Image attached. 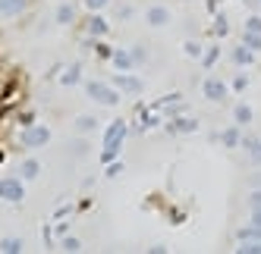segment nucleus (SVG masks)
I'll return each mask as SVG.
<instances>
[{"label": "nucleus", "mask_w": 261, "mask_h": 254, "mask_svg": "<svg viewBox=\"0 0 261 254\" xmlns=\"http://www.w3.org/2000/svg\"><path fill=\"white\" fill-rule=\"evenodd\" d=\"M126 129H129L126 119H114V122L107 125V132H104V144H101V148H104V151H101V163H104V167H107L110 160H117V157H120L123 141H126Z\"/></svg>", "instance_id": "f257e3e1"}, {"label": "nucleus", "mask_w": 261, "mask_h": 254, "mask_svg": "<svg viewBox=\"0 0 261 254\" xmlns=\"http://www.w3.org/2000/svg\"><path fill=\"white\" fill-rule=\"evenodd\" d=\"M85 91H88L91 101H98L104 107H117L120 104V91H117V88H110V85H104V82H88Z\"/></svg>", "instance_id": "f03ea898"}, {"label": "nucleus", "mask_w": 261, "mask_h": 254, "mask_svg": "<svg viewBox=\"0 0 261 254\" xmlns=\"http://www.w3.org/2000/svg\"><path fill=\"white\" fill-rule=\"evenodd\" d=\"M25 198V185L19 176H4L0 179V201H10V204H19Z\"/></svg>", "instance_id": "7ed1b4c3"}, {"label": "nucleus", "mask_w": 261, "mask_h": 254, "mask_svg": "<svg viewBox=\"0 0 261 254\" xmlns=\"http://www.w3.org/2000/svg\"><path fill=\"white\" fill-rule=\"evenodd\" d=\"M19 141L25 144V148H44V144L50 141V129H47V125L32 122V125H25V129H22Z\"/></svg>", "instance_id": "20e7f679"}, {"label": "nucleus", "mask_w": 261, "mask_h": 254, "mask_svg": "<svg viewBox=\"0 0 261 254\" xmlns=\"http://www.w3.org/2000/svg\"><path fill=\"white\" fill-rule=\"evenodd\" d=\"M114 88L117 91H123V94H142V79H136L133 72H117L114 76Z\"/></svg>", "instance_id": "39448f33"}, {"label": "nucleus", "mask_w": 261, "mask_h": 254, "mask_svg": "<svg viewBox=\"0 0 261 254\" xmlns=\"http://www.w3.org/2000/svg\"><path fill=\"white\" fill-rule=\"evenodd\" d=\"M201 94L208 98V101H214V104H220L223 98H227V85H223L220 79H204V85H201Z\"/></svg>", "instance_id": "423d86ee"}, {"label": "nucleus", "mask_w": 261, "mask_h": 254, "mask_svg": "<svg viewBox=\"0 0 261 254\" xmlns=\"http://www.w3.org/2000/svg\"><path fill=\"white\" fill-rule=\"evenodd\" d=\"M198 129V122L192 116H173L170 122H167V132H173V135H189Z\"/></svg>", "instance_id": "0eeeda50"}, {"label": "nucleus", "mask_w": 261, "mask_h": 254, "mask_svg": "<svg viewBox=\"0 0 261 254\" xmlns=\"http://www.w3.org/2000/svg\"><path fill=\"white\" fill-rule=\"evenodd\" d=\"M145 19H148V25H154V28H164L167 22H170V10H167V7H148Z\"/></svg>", "instance_id": "6e6552de"}, {"label": "nucleus", "mask_w": 261, "mask_h": 254, "mask_svg": "<svg viewBox=\"0 0 261 254\" xmlns=\"http://www.w3.org/2000/svg\"><path fill=\"white\" fill-rule=\"evenodd\" d=\"M110 63H114L120 72H133V66H136V60H133V50H114L110 53Z\"/></svg>", "instance_id": "1a4fd4ad"}, {"label": "nucleus", "mask_w": 261, "mask_h": 254, "mask_svg": "<svg viewBox=\"0 0 261 254\" xmlns=\"http://www.w3.org/2000/svg\"><path fill=\"white\" fill-rule=\"evenodd\" d=\"M38 173H41V163L35 160V157H29V160H22V163H19V179H25V182L38 179Z\"/></svg>", "instance_id": "9d476101"}, {"label": "nucleus", "mask_w": 261, "mask_h": 254, "mask_svg": "<svg viewBox=\"0 0 261 254\" xmlns=\"http://www.w3.org/2000/svg\"><path fill=\"white\" fill-rule=\"evenodd\" d=\"M233 63H236V66H252V63H255V50L246 47V44L233 47Z\"/></svg>", "instance_id": "9b49d317"}, {"label": "nucleus", "mask_w": 261, "mask_h": 254, "mask_svg": "<svg viewBox=\"0 0 261 254\" xmlns=\"http://www.w3.org/2000/svg\"><path fill=\"white\" fill-rule=\"evenodd\" d=\"M25 10V0H0V16H19Z\"/></svg>", "instance_id": "f8f14e48"}, {"label": "nucleus", "mask_w": 261, "mask_h": 254, "mask_svg": "<svg viewBox=\"0 0 261 254\" xmlns=\"http://www.w3.org/2000/svg\"><path fill=\"white\" fill-rule=\"evenodd\" d=\"M72 19H76V10H72L69 4H60L57 13H54V22H60V25H69Z\"/></svg>", "instance_id": "ddd939ff"}, {"label": "nucleus", "mask_w": 261, "mask_h": 254, "mask_svg": "<svg viewBox=\"0 0 261 254\" xmlns=\"http://www.w3.org/2000/svg\"><path fill=\"white\" fill-rule=\"evenodd\" d=\"M88 35H95V38H104L107 35V19L104 16H91L88 19Z\"/></svg>", "instance_id": "4468645a"}, {"label": "nucleus", "mask_w": 261, "mask_h": 254, "mask_svg": "<svg viewBox=\"0 0 261 254\" xmlns=\"http://www.w3.org/2000/svg\"><path fill=\"white\" fill-rule=\"evenodd\" d=\"M79 79H82V66L76 63V66H69L63 76H60V85H66V88H72V85H79Z\"/></svg>", "instance_id": "2eb2a0df"}, {"label": "nucleus", "mask_w": 261, "mask_h": 254, "mask_svg": "<svg viewBox=\"0 0 261 254\" xmlns=\"http://www.w3.org/2000/svg\"><path fill=\"white\" fill-rule=\"evenodd\" d=\"M233 119H236V125H249V122H252V107H249V104H236Z\"/></svg>", "instance_id": "dca6fc26"}, {"label": "nucleus", "mask_w": 261, "mask_h": 254, "mask_svg": "<svg viewBox=\"0 0 261 254\" xmlns=\"http://www.w3.org/2000/svg\"><path fill=\"white\" fill-rule=\"evenodd\" d=\"M236 251L239 254H261V239H242Z\"/></svg>", "instance_id": "f3484780"}, {"label": "nucleus", "mask_w": 261, "mask_h": 254, "mask_svg": "<svg viewBox=\"0 0 261 254\" xmlns=\"http://www.w3.org/2000/svg\"><path fill=\"white\" fill-rule=\"evenodd\" d=\"M0 251L19 254V251H25V242H22V239H4V242H0Z\"/></svg>", "instance_id": "a211bd4d"}, {"label": "nucleus", "mask_w": 261, "mask_h": 254, "mask_svg": "<svg viewBox=\"0 0 261 254\" xmlns=\"http://www.w3.org/2000/svg\"><path fill=\"white\" fill-rule=\"evenodd\" d=\"M242 144H246V151H249L252 163H261V141H258V138H246Z\"/></svg>", "instance_id": "6ab92c4d"}, {"label": "nucleus", "mask_w": 261, "mask_h": 254, "mask_svg": "<svg viewBox=\"0 0 261 254\" xmlns=\"http://www.w3.org/2000/svg\"><path fill=\"white\" fill-rule=\"evenodd\" d=\"M236 239H239V242H242V239H261V226H255V223H252V226H242V229L236 232Z\"/></svg>", "instance_id": "aec40b11"}, {"label": "nucleus", "mask_w": 261, "mask_h": 254, "mask_svg": "<svg viewBox=\"0 0 261 254\" xmlns=\"http://www.w3.org/2000/svg\"><path fill=\"white\" fill-rule=\"evenodd\" d=\"M220 141H223V144H227V148H236V144L242 141V138H239V129H236V125H233V129H227V132H223V135H220Z\"/></svg>", "instance_id": "412c9836"}, {"label": "nucleus", "mask_w": 261, "mask_h": 254, "mask_svg": "<svg viewBox=\"0 0 261 254\" xmlns=\"http://www.w3.org/2000/svg\"><path fill=\"white\" fill-rule=\"evenodd\" d=\"M242 44L252 47V50H261V35L258 31H246V35H242Z\"/></svg>", "instance_id": "4be33fe9"}, {"label": "nucleus", "mask_w": 261, "mask_h": 254, "mask_svg": "<svg viewBox=\"0 0 261 254\" xmlns=\"http://www.w3.org/2000/svg\"><path fill=\"white\" fill-rule=\"evenodd\" d=\"M95 125H98L95 116H79V119H76V129H79V132H91Z\"/></svg>", "instance_id": "5701e85b"}, {"label": "nucleus", "mask_w": 261, "mask_h": 254, "mask_svg": "<svg viewBox=\"0 0 261 254\" xmlns=\"http://www.w3.org/2000/svg\"><path fill=\"white\" fill-rule=\"evenodd\" d=\"M120 173H123V163H120V160H110V163H107V179H114V176H120Z\"/></svg>", "instance_id": "b1692460"}, {"label": "nucleus", "mask_w": 261, "mask_h": 254, "mask_svg": "<svg viewBox=\"0 0 261 254\" xmlns=\"http://www.w3.org/2000/svg\"><path fill=\"white\" fill-rule=\"evenodd\" d=\"M217 57H220V50H217V47H208V53H204V69H211Z\"/></svg>", "instance_id": "393cba45"}, {"label": "nucleus", "mask_w": 261, "mask_h": 254, "mask_svg": "<svg viewBox=\"0 0 261 254\" xmlns=\"http://www.w3.org/2000/svg\"><path fill=\"white\" fill-rule=\"evenodd\" d=\"M230 31V22L223 19V16H217V22H214V35H227Z\"/></svg>", "instance_id": "a878e982"}, {"label": "nucleus", "mask_w": 261, "mask_h": 254, "mask_svg": "<svg viewBox=\"0 0 261 254\" xmlns=\"http://www.w3.org/2000/svg\"><path fill=\"white\" fill-rule=\"evenodd\" d=\"M249 207H252V210H261V188H255V192L249 195Z\"/></svg>", "instance_id": "bb28decb"}, {"label": "nucleus", "mask_w": 261, "mask_h": 254, "mask_svg": "<svg viewBox=\"0 0 261 254\" xmlns=\"http://www.w3.org/2000/svg\"><path fill=\"white\" fill-rule=\"evenodd\" d=\"M186 53H189V57H201V44L198 41H186Z\"/></svg>", "instance_id": "cd10ccee"}, {"label": "nucleus", "mask_w": 261, "mask_h": 254, "mask_svg": "<svg viewBox=\"0 0 261 254\" xmlns=\"http://www.w3.org/2000/svg\"><path fill=\"white\" fill-rule=\"evenodd\" d=\"M246 31H258L261 35V16H252V19L246 22Z\"/></svg>", "instance_id": "c85d7f7f"}, {"label": "nucleus", "mask_w": 261, "mask_h": 254, "mask_svg": "<svg viewBox=\"0 0 261 254\" xmlns=\"http://www.w3.org/2000/svg\"><path fill=\"white\" fill-rule=\"evenodd\" d=\"M107 4H110V0H85V7H88V10H95V13H98V10H104Z\"/></svg>", "instance_id": "c756f323"}, {"label": "nucleus", "mask_w": 261, "mask_h": 254, "mask_svg": "<svg viewBox=\"0 0 261 254\" xmlns=\"http://www.w3.org/2000/svg\"><path fill=\"white\" fill-rule=\"evenodd\" d=\"M79 248H82L79 239H63V251H79Z\"/></svg>", "instance_id": "7c9ffc66"}, {"label": "nucleus", "mask_w": 261, "mask_h": 254, "mask_svg": "<svg viewBox=\"0 0 261 254\" xmlns=\"http://www.w3.org/2000/svg\"><path fill=\"white\" fill-rule=\"evenodd\" d=\"M246 85H249V76H236V79H233V88H236V91H246Z\"/></svg>", "instance_id": "2f4dec72"}, {"label": "nucleus", "mask_w": 261, "mask_h": 254, "mask_svg": "<svg viewBox=\"0 0 261 254\" xmlns=\"http://www.w3.org/2000/svg\"><path fill=\"white\" fill-rule=\"evenodd\" d=\"M95 50H98V57H101V60H110V53H114V50H110L107 44H98Z\"/></svg>", "instance_id": "473e14b6"}, {"label": "nucleus", "mask_w": 261, "mask_h": 254, "mask_svg": "<svg viewBox=\"0 0 261 254\" xmlns=\"http://www.w3.org/2000/svg\"><path fill=\"white\" fill-rule=\"evenodd\" d=\"M133 60H136V63L145 60V50H142V47H133Z\"/></svg>", "instance_id": "72a5a7b5"}, {"label": "nucleus", "mask_w": 261, "mask_h": 254, "mask_svg": "<svg viewBox=\"0 0 261 254\" xmlns=\"http://www.w3.org/2000/svg\"><path fill=\"white\" fill-rule=\"evenodd\" d=\"M85 148H88V144H85V141H79L76 148H72V154H79V157H82V154H85Z\"/></svg>", "instance_id": "f704fd0d"}, {"label": "nucleus", "mask_w": 261, "mask_h": 254, "mask_svg": "<svg viewBox=\"0 0 261 254\" xmlns=\"http://www.w3.org/2000/svg\"><path fill=\"white\" fill-rule=\"evenodd\" d=\"M32 122H35V113H32V110H29V113H22V125H32Z\"/></svg>", "instance_id": "c9c22d12"}, {"label": "nucleus", "mask_w": 261, "mask_h": 254, "mask_svg": "<svg viewBox=\"0 0 261 254\" xmlns=\"http://www.w3.org/2000/svg\"><path fill=\"white\" fill-rule=\"evenodd\" d=\"M249 223H255V226H261V210H252V220Z\"/></svg>", "instance_id": "e433bc0d"}, {"label": "nucleus", "mask_w": 261, "mask_h": 254, "mask_svg": "<svg viewBox=\"0 0 261 254\" xmlns=\"http://www.w3.org/2000/svg\"><path fill=\"white\" fill-rule=\"evenodd\" d=\"M211 4H214V7H217V4H220V0H211Z\"/></svg>", "instance_id": "4c0bfd02"}, {"label": "nucleus", "mask_w": 261, "mask_h": 254, "mask_svg": "<svg viewBox=\"0 0 261 254\" xmlns=\"http://www.w3.org/2000/svg\"><path fill=\"white\" fill-rule=\"evenodd\" d=\"M0 163H4V154H0Z\"/></svg>", "instance_id": "58836bf2"}, {"label": "nucleus", "mask_w": 261, "mask_h": 254, "mask_svg": "<svg viewBox=\"0 0 261 254\" xmlns=\"http://www.w3.org/2000/svg\"><path fill=\"white\" fill-rule=\"evenodd\" d=\"M258 182H261V176H258Z\"/></svg>", "instance_id": "ea45409f"}, {"label": "nucleus", "mask_w": 261, "mask_h": 254, "mask_svg": "<svg viewBox=\"0 0 261 254\" xmlns=\"http://www.w3.org/2000/svg\"><path fill=\"white\" fill-rule=\"evenodd\" d=\"M258 4H261V0H258Z\"/></svg>", "instance_id": "a19ab883"}]
</instances>
